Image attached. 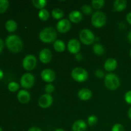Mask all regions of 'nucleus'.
Returning a JSON list of instances; mask_svg holds the SVG:
<instances>
[{"instance_id":"nucleus-5","label":"nucleus","mask_w":131,"mask_h":131,"mask_svg":"<svg viewBox=\"0 0 131 131\" xmlns=\"http://www.w3.org/2000/svg\"><path fill=\"white\" fill-rule=\"evenodd\" d=\"M71 75L73 79L77 82L82 83L86 81L88 79V74L86 70H84V69L82 68H75L72 71Z\"/></svg>"},{"instance_id":"nucleus-15","label":"nucleus","mask_w":131,"mask_h":131,"mask_svg":"<svg viewBox=\"0 0 131 131\" xmlns=\"http://www.w3.org/2000/svg\"><path fill=\"white\" fill-rule=\"evenodd\" d=\"M69 20L74 23H78L83 19V15L81 12L78 10H74L69 14Z\"/></svg>"},{"instance_id":"nucleus-19","label":"nucleus","mask_w":131,"mask_h":131,"mask_svg":"<svg viewBox=\"0 0 131 131\" xmlns=\"http://www.w3.org/2000/svg\"><path fill=\"white\" fill-rule=\"evenodd\" d=\"M127 1L125 0H116L113 4V10L116 12H122L126 8Z\"/></svg>"},{"instance_id":"nucleus-25","label":"nucleus","mask_w":131,"mask_h":131,"mask_svg":"<svg viewBox=\"0 0 131 131\" xmlns=\"http://www.w3.org/2000/svg\"><path fill=\"white\" fill-rule=\"evenodd\" d=\"M93 51L96 54L101 55L104 52V48L102 45L99 44V43H97V44L93 46Z\"/></svg>"},{"instance_id":"nucleus-1","label":"nucleus","mask_w":131,"mask_h":131,"mask_svg":"<svg viewBox=\"0 0 131 131\" xmlns=\"http://www.w3.org/2000/svg\"><path fill=\"white\" fill-rule=\"evenodd\" d=\"M6 46L12 52H19L23 49V42L21 39L15 35H9L6 39Z\"/></svg>"},{"instance_id":"nucleus-43","label":"nucleus","mask_w":131,"mask_h":131,"mask_svg":"<svg viewBox=\"0 0 131 131\" xmlns=\"http://www.w3.org/2000/svg\"><path fill=\"white\" fill-rule=\"evenodd\" d=\"M130 58H131V49H130Z\"/></svg>"},{"instance_id":"nucleus-27","label":"nucleus","mask_w":131,"mask_h":131,"mask_svg":"<svg viewBox=\"0 0 131 131\" xmlns=\"http://www.w3.org/2000/svg\"><path fill=\"white\" fill-rule=\"evenodd\" d=\"M104 0H93L92 1V5L94 8L101 9L104 5Z\"/></svg>"},{"instance_id":"nucleus-9","label":"nucleus","mask_w":131,"mask_h":131,"mask_svg":"<svg viewBox=\"0 0 131 131\" xmlns=\"http://www.w3.org/2000/svg\"><path fill=\"white\" fill-rule=\"evenodd\" d=\"M71 28V24H70V20L67 19H61L56 25L57 30L61 33H65L69 31Z\"/></svg>"},{"instance_id":"nucleus-41","label":"nucleus","mask_w":131,"mask_h":131,"mask_svg":"<svg viewBox=\"0 0 131 131\" xmlns=\"http://www.w3.org/2000/svg\"><path fill=\"white\" fill-rule=\"evenodd\" d=\"M128 115H129V117L130 118L131 120V107L129 110V111H128Z\"/></svg>"},{"instance_id":"nucleus-23","label":"nucleus","mask_w":131,"mask_h":131,"mask_svg":"<svg viewBox=\"0 0 131 131\" xmlns=\"http://www.w3.org/2000/svg\"><path fill=\"white\" fill-rule=\"evenodd\" d=\"M32 3L36 8L42 10L46 6L47 1L46 0H33Z\"/></svg>"},{"instance_id":"nucleus-6","label":"nucleus","mask_w":131,"mask_h":131,"mask_svg":"<svg viewBox=\"0 0 131 131\" xmlns=\"http://www.w3.org/2000/svg\"><path fill=\"white\" fill-rule=\"evenodd\" d=\"M79 38L84 44L91 45L94 42L95 35L90 29H84L79 33Z\"/></svg>"},{"instance_id":"nucleus-7","label":"nucleus","mask_w":131,"mask_h":131,"mask_svg":"<svg viewBox=\"0 0 131 131\" xmlns=\"http://www.w3.org/2000/svg\"><path fill=\"white\" fill-rule=\"evenodd\" d=\"M36 65H37V58L33 55H27L23 60V66L25 70H33L35 68Z\"/></svg>"},{"instance_id":"nucleus-13","label":"nucleus","mask_w":131,"mask_h":131,"mask_svg":"<svg viewBox=\"0 0 131 131\" xmlns=\"http://www.w3.org/2000/svg\"><path fill=\"white\" fill-rule=\"evenodd\" d=\"M39 59L43 63H48L52 59V52L48 49H43L40 52Z\"/></svg>"},{"instance_id":"nucleus-16","label":"nucleus","mask_w":131,"mask_h":131,"mask_svg":"<svg viewBox=\"0 0 131 131\" xmlns=\"http://www.w3.org/2000/svg\"><path fill=\"white\" fill-rule=\"evenodd\" d=\"M117 67V61L114 58H109L104 63L105 70L108 72L115 70Z\"/></svg>"},{"instance_id":"nucleus-31","label":"nucleus","mask_w":131,"mask_h":131,"mask_svg":"<svg viewBox=\"0 0 131 131\" xmlns=\"http://www.w3.org/2000/svg\"><path fill=\"white\" fill-rule=\"evenodd\" d=\"M45 90L47 94H51L54 91V86L52 84H48L45 87Z\"/></svg>"},{"instance_id":"nucleus-35","label":"nucleus","mask_w":131,"mask_h":131,"mask_svg":"<svg viewBox=\"0 0 131 131\" xmlns=\"http://www.w3.org/2000/svg\"><path fill=\"white\" fill-rule=\"evenodd\" d=\"M126 20L128 22V23H129V24L131 25V12H129V14L127 15Z\"/></svg>"},{"instance_id":"nucleus-38","label":"nucleus","mask_w":131,"mask_h":131,"mask_svg":"<svg viewBox=\"0 0 131 131\" xmlns=\"http://www.w3.org/2000/svg\"><path fill=\"white\" fill-rule=\"evenodd\" d=\"M75 59H76L77 60H78V61H80L82 59V55L79 53L76 54V55H75Z\"/></svg>"},{"instance_id":"nucleus-33","label":"nucleus","mask_w":131,"mask_h":131,"mask_svg":"<svg viewBox=\"0 0 131 131\" xmlns=\"http://www.w3.org/2000/svg\"><path fill=\"white\" fill-rule=\"evenodd\" d=\"M125 100L126 102L131 105V90L128 91L125 95Z\"/></svg>"},{"instance_id":"nucleus-18","label":"nucleus","mask_w":131,"mask_h":131,"mask_svg":"<svg viewBox=\"0 0 131 131\" xmlns=\"http://www.w3.org/2000/svg\"><path fill=\"white\" fill-rule=\"evenodd\" d=\"M87 125L86 122L81 120L75 122L72 125L73 131H85Z\"/></svg>"},{"instance_id":"nucleus-20","label":"nucleus","mask_w":131,"mask_h":131,"mask_svg":"<svg viewBox=\"0 0 131 131\" xmlns=\"http://www.w3.org/2000/svg\"><path fill=\"white\" fill-rule=\"evenodd\" d=\"M5 28L9 32H14L17 28V24L15 20L12 19L7 20L5 23Z\"/></svg>"},{"instance_id":"nucleus-30","label":"nucleus","mask_w":131,"mask_h":131,"mask_svg":"<svg viewBox=\"0 0 131 131\" xmlns=\"http://www.w3.org/2000/svg\"><path fill=\"white\" fill-rule=\"evenodd\" d=\"M97 120H97V116H95V115H91L88 117V123L90 125L92 126V125H94L97 124Z\"/></svg>"},{"instance_id":"nucleus-44","label":"nucleus","mask_w":131,"mask_h":131,"mask_svg":"<svg viewBox=\"0 0 131 131\" xmlns=\"http://www.w3.org/2000/svg\"><path fill=\"white\" fill-rule=\"evenodd\" d=\"M0 131H3V130H2V129H1V127H0Z\"/></svg>"},{"instance_id":"nucleus-11","label":"nucleus","mask_w":131,"mask_h":131,"mask_svg":"<svg viewBox=\"0 0 131 131\" xmlns=\"http://www.w3.org/2000/svg\"><path fill=\"white\" fill-rule=\"evenodd\" d=\"M41 77L44 81L47 82V83H51L54 81L55 78H56V75H55L54 72L52 70L46 69L42 70V73H41Z\"/></svg>"},{"instance_id":"nucleus-17","label":"nucleus","mask_w":131,"mask_h":131,"mask_svg":"<svg viewBox=\"0 0 131 131\" xmlns=\"http://www.w3.org/2000/svg\"><path fill=\"white\" fill-rule=\"evenodd\" d=\"M92 93L91 90L87 88H83L78 92V97L82 101H88L92 97Z\"/></svg>"},{"instance_id":"nucleus-4","label":"nucleus","mask_w":131,"mask_h":131,"mask_svg":"<svg viewBox=\"0 0 131 131\" xmlns=\"http://www.w3.org/2000/svg\"><path fill=\"white\" fill-rule=\"evenodd\" d=\"M106 23V16L101 12H96L92 17V24L96 28H102Z\"/></svg>"},{"instance_id":"nucleus-39","label":"nucleus","mask_w":131,"mask_h":131,"mask_svg":"<svg viewBox=\"0 0 131 131\" xmlns=\"http://www.w3.org/2000/svg\"><path fill=\"white\" fill-rule=\"evenodd\" d=\"M4 76V73L1 69H0V79H2Z\"/></svg>"},{"instance_id":"nucleus-3","label":"nucleus","mask_w":131,"mask_h":131,"mask_svg":"<svg viewBox=\"0 0 131 131\" xmlns=\"http://www.w3.org/2000/svg\"><path fill=\"white\" fill-rule=\"evenodd\" d=\"M104 83L107 88L111 90H115L117 89L120 84L118 77L112 73H110L106 75Z\"/></svg>"},{"instance_id":"nucleus-2","label":"nucleus","mask_w":131,"mask_h":131,"mask_svg":"<svg viewBox=\"0 0 131 131\" xmlns=\"http://www.w3.org/2000/svg\"><path fill=\"white\" fill-rule=\"evenodd\" d=\"M39 38L42 42L44 43H51L56 41V32L52 28H46L40 33Z\"/></svg>"},{"instance_id":"nucleus-29","label":"nucleus","mask_w":131,"mask_h":131,"mask_svg":"<svg viewBox=\"0 0 131 131\" xmlns=\"http://www.w3.org/2000/svg\"><path fill=\"white\" fill-rule=\"evenodd\" d=\"M81 10L84 14L86 15H90L92 12V8L90 5H84L81 8Z\"/></svg>"},{"instance_id":"nucleus-28","label":"nucleus","mask_w":131,"mask_h":131,"mask_svg":"<svg viewBox=\"0 0 131 131\" xmlns=\"http://www.w3.org/2000/svg\"><path fill=\"white\" fill-rule=\"evenodd\" d=\"M19 88V84L15 81L10 83L8 85V89L12 92H15L17 91Z\"/></svg>"},{"instance_id":"nucleus-24","label":"nucleus","mask_w":131,"mask_h":131,"mask_svg":"<svg viewBox=\"0 0 131 131\" xmlns=\"http://www.w3.org/2000/svg\"><path fill=\"white\" fill-rule=\"evenodd\" d=\"M64 14L60 8H54L52 11V16L55 19H60L63 17Z\"/></svg>"},{"instance_id":"nucleus-34","label":"nucleus","mask_w":131,"mask_h":131,"mask_svg":"<svg viewBox=\"0 0 131 131\" xmlns=\"http://www.w3.org/2000/svg\"><path fill=\"white\" fill-rule=\"evenodd\" d=\"M95 75L96 76L98 77L99 78H103L104 75V74L103 71L101 70H97V71L95 72Z\"/></svg>"},{"instance_id":"nucleus-10","label":"nucleus","mask_w":131,"mask_h":131,"mask_svg":"<svg viewBox=\"0 0 131 131\" xmlns=\"http://www.w3.org/2000/svg\"><path fill=\"white\" fill-rule=\"evenodd\" d=\"M52 96L50 94H44L40 97L38 100V105L40 106L42 108H47L50 107L52 103Z\"/></svg>"},{"instance_id":"nucleus-32","label":"nucleus","mask_w":131,"mask_h":131,"mask_svg":"<svg viewBox=\"0 0 131 131\" xmlns=\"http://www.w3.org/2000/svg\"><path fill=\"white\" fill-rule=\"evenodd\" d=\"M111 131H124V127L121 124H116L113 125Z\"/></svg>"},{"instance_id":"nucleus-37","label":"nucleus","mask_w":131,"mask_h":131,"mask_svg":"<svg viewBox=\"0 0 131 131\" xmlns=\"http://www.w3.org/2000/svg\"><path fill=\"white\" fill-rule=\"evenodd\" d=\"M28 131H42V130L40 128L37 127H33L30 128Z\"/></svg>"},{"instance_id":"nucleus-21","label":"nucleus","mask_w":131,"mask_h":131,"mask_svg":"<svg viewBox=\"0 0 131 131\" xmlns=\"http://www.w3.org/2000/svg\"><path fill=\"white\" fill-rule=\"evenodd\" d=\"M54 49L56 50L57 52H62L65 51V44L62 40H57L54 42L53 44Z\"/></svg>"},{"instance_id":"nucleus-12","label":"nucleus","mask_w":131,"mask_h":131,"mask_svg":"<svg viewBox=\"0 0 131 131\" xmlns=\"http://www.w3.org/2000/svg\"><path fill=\"white\" fill-rule=\"evenodd\" d=\"M68 50L72 54H78L80 51V42L76 39H71L69 40L67 44Z\"/></svg>"},{"instance_id":"nucleus-36","label":"nucleus","mask_w":131,"mask_h":131,"mask_svg":"<svg viewBox=\"0 0 131 131\" xmlns=\"http://www.w3.org/2000/svg\"><path fill=\"white\" fill-rule=\"evenodd\" d=\"M4 47V42L3 41V40L1 38H0V53L2 52L3 49Z\"/></svg>"},{"instance_id":"nucleus-42","label":"nucleus","mask_w":131,"mask_h":131,"mask_svg":"<svg viewBox=\"0 0 131 131\" xmlns=\"http://www.w3.org/2000/svg\"><path fill=\"white\" fill-rule=\"evenodd\" d=\"M54 131H65V130H63V129H56V130Z\"/></svg>"},{"instance_id":"nucleus-8","label":"nucleus","mask_w":131,"mask_h":131,"mask_svg":"<svg viewBox=\"0 0 131 131\" xmlns=\"http://www.w3.org/2000/svg\"><path fill=\"white\" fill-rule=\"evenodd\" d=\"M35 83V78L33 74L26 73L20 78V85L26 89L31 88Z\"/></svg>"},{"instance_id":"nucleus-40","label":"nucleus","mask_w":131,"mask_h":131,"mask_svg":"<svg viewBox=\"0 0 131 131\" xmlns=\"http://www.w3.org/2000/svg\"><path fill=\"white\" fill-rule=\"evenodd\" d=\"M127 38H128V40H129V42L131 43V31H130L129 33H128Z\"/></svg>"},{"instance_id":"nucleus-26","label":"nucleus","mask_w":131,"mask_h":131,"mask_svg":"<svg viewBox=\"0 0 131 131\" xmlns=\"http://www.w3.org/2000/svg\"><path fill=\"white\" fill-rule=\"evenodd\" d=\"M9 6V1L7 0H0V14L5 12Z\"/></svg>"},{"instance_id":"nucleus-22","label":"nucleus","mask_w":131,"mask_h":131,"mask_svg":"<svg viewBox=\"0 0 131 131\" xmlns=\"http://www.w3.org/2000/svg\"><path fill=\"white\" fill-rule=\"evenodd\" d=\"M38 17L42 21H46L49 17V13L46 9H42L38 12Z\"/></svg>"},{"instance_id":"nucleus-14","label":"nucleus","mask_w":131,"mask_h":131,"mask_svg":"<svg viewBox=\"0 0 131 131\" xmlns=\"http://www.w3.org/2000/svg\"><path fill=\"white\" fill-rule=\"evenodd\" d=\"M30 94L25 90H22L19 92L17 94V99L20 103L27 104L30 101Z\"/></svg>"}]
</instances>
